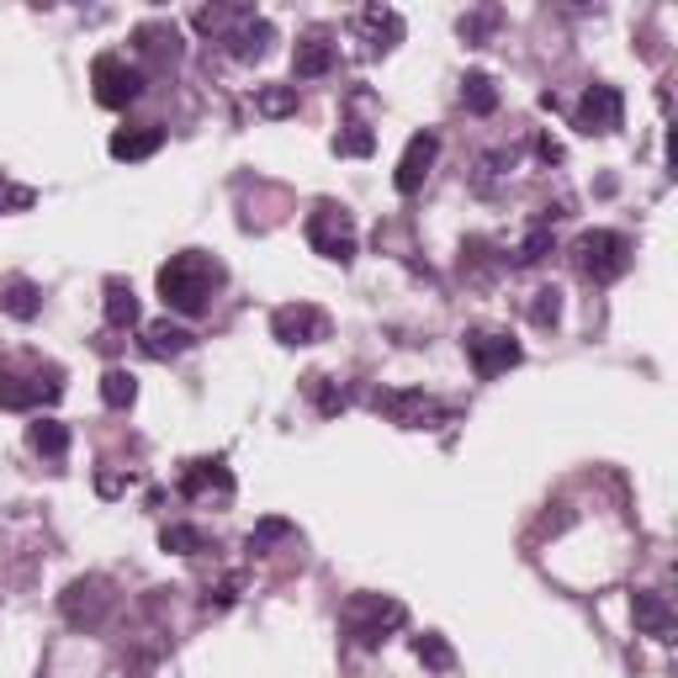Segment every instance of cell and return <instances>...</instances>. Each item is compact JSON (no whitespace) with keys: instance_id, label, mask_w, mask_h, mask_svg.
<instances>
[{"instance_id":"6da1fadb","label":"cell","mask_w":678,"mask_h":678,"mask_svg":"<svg viewBox=\"0 0 678 678\" xmlns=\"http://www.w3.org/2000/svg\"><path fill=\"white\" fill-rule=\"evenodd\" d=\"M218 286H223V266H218L212 255H201V249H181V255H170L160 266L164 308H175V313H186V319L207 313V297H212Z\"/></svg>"},{"instance_id":"7a4b0ae2","label":"cell","mask_w":678,"mask_h":678,"mask_svg":"<svg viewBox=\"0 0 678 678\" xmlns=\"http://www.w3.org/2000/svg\"><path fill=\"white\" fill-rule=\"evenodd\" d=\"M572 266H578V276H589L594 286H604V281L626 276L631 239L615 234V229H589V234H578V244H572Z\"/></svg>"},{"instance_id":"3957f363","label":"cell","mask_w":678,"mask_h":678,"mask_svg":"<svg viewBox=\"0 0 678 678\" xmlns=\"http://www.w3.org/2000/svg\"><path fill=\"white\" fill-rule=\"evenodd\" d=\"M308 244L319 249L323 260H334V266H350L356 260V218L345 212V207H334V201H319L313 212H308Z\"/></svg>"},{"instance_id":"277c9868","label":"cell","mask_w":678,"mask_h":678,"mask_svg":"<svg viewBox=\"0 0 678 678\" xmlns=\"http://www.w3.org/2000/svg\"><path fill=\"white\" fill-rule=\"evenodd\" d=\"M403 626H408V609H403L398 599L366 594L345 609V631H350L360 646H382V641L393 637V631H403Z\"/></svg>"},{"instance_id":"5b68a950","label":"cell","mask_w":678,"mask_h":678,"mask_svg":"<svg viewBox=\"0 0 678 678\" xmlns=\"http://www.w3.org/2000/svg\"><path fill=\"white\" fill-rule=\"evenodd\" d=\"M371 408H377V414H387L398 430H435V424L451 419V408L435 403L430 393H419V387H387V393H377V398H371Z\"/></svg>"},{"instance_id":"8992f818","label":"cell","mask_w":678,"mask_h":678,"mask_svg":"<svg viewBox=\"0 0 678 678\" xmlns=\"http://www.w3.org/2000/svg\"><path fill=\"white\" fill-rule=\"evenodd\" d=\"M461 350L472 360V371H478L482 382H493V377H504L509 366H519V340L509 329H467V340H461Z\"/></svg>"},{"instance_id":"52a82bcc","label":"cell","mask_w":678,"mask_h":678,"mask_svg":"<svg viewBox=\"0 0 678 678\" xmlns=\"http://www.w3.org/2000/svg\"><path fill=\"white\" fill-rule=\"evenodd\" d=\"M90 85H96V101L112 107V112L133 107V101L144 96V75H138L122 53H96V64H90Z\"/></svg>"},{"instance_id":"ba28073f","label":"cell","mask_w":678,"mask_h":678,"mask_svg":"<svg viewBox=\"0 0 678 678\" xmlns=\"http://www.w3.org/2000/svg\"><path fill=\"white\" fill-rule=\"evenodd\" d=\"M64 398V377H22L16 366H0V408H11V414H33V408H48V403Z\"/></svg>"},{"instance_id":"9c48e42d","label":"cell","mask_w":678,"mask_h":678,"mask_svg":"<svg viewBox=\"0 0 678 678\" xmlns=\"http://www.w3.org/2000/svg\"><path fill=\"white\" fill-rule=\"evenodd\" d=\"M329 329H334L329 313L313 308V303H286V308L271 313V334L281 345H319V340H329Z\"/></svg>"},{"instance_id":"30bf717a","label":"cell","mask_w":678,"mask_h":678,"mask_svg":"<svg viewBox=\"0 0 678 678\" xmlns=\"http://www.w3.org/2000/svg\"><path fill=\"white\" fill-rule=\"evenodd\" d=\"M175 493L192 498V504H201V498L229 504V498H234V472L223 467V456H201V461H186V472H181V482H175Z\"/></svg>"},{"instance_id":"8fae6325","label":"cell","mask_w":678,"mask_h":678,"mask_svg":"<svg viewBox=\"0 0 678 678\" xmlns=\"http://www.w3.org/2000/svg\"><path fill=\"white\" fill-rule=\"evenodd\" d=\"M271 22L266 16H255L249 5H239V16L229 22V33H223V48H229V59H239V64H255V59H266V48H271Z\"/></svg>"},{"instance_id":"7c38bea8","label":"cell","mask_w":678,"mask_h":678,"mask_svg":"<svg viewBox=\"0 0 678 678\" xmlns=\"http://www.w3.org/2000/svg\"><path fill=\"white\" fill-rule=\"evenodd\" d=\"M626 122V96L615 85H589L578 101V127L583 133H615Z\"/></svg>"},{"instance_id":"4fadbf2b","label":"cell","mask_w":678,"mask_h":678,"mask_svg":"<svg viewBox=\"0 0 678 678\" xmlns=\"http://www.w3.org/2000/svg\"><path fill=\"white\" fill-rule=\"evenodd\" d=\"M435 155H440V138H435V133H414V138H408V149H403V160H398V175H393L398 197H414V192L430 181Z\"/></svg>"},{"instance_id":"5bb4252c","label":"cell","mask_w":678,"mask_h":678,"mask_svg":"<svg viewBox=\"0 0 678 678\" xmlns=\"http://www.w3.org/2000/svg\"><path fill=\"white\" fill-rule=\"evenodd\" d=\"M356 33H360V42H366V53H387V48L403 38V16L393 5H366L356 16Z\"/></svg>"},{"instance_id":"9a60e30c","label":"cell","mask_w":678,"mask_h":678,"mask_svg":"<svg viewBox=\"0 0 678 678\" xmlns=\"http://www.w3.org/2000/svg\"><path fill=\"white\" fill-rule=\"evenodd\" d=\"M107 615V594H101V578H81L64 589V620L70 626H96Z\"/></svg>"},{"instance_id":"2e32d148","label":"cell","mask_w":678,"mask_h":678,"mask_svg":"<svg viewBox=\"0 0 678 678\" xmlns=\"http://www.w3.org/2000/svg\"><path fill=\"white\" fill-rule=\"evenodd\" d=\"M197 345V334L186 329V323H170V319H155V323H144V350L155 360H175V356H186Z\"/></svg>"},{"instance_id":"e0dca14e","label":"cell","mask_w":678,"mask_h":678,"mask_svg":"<svg viewBox=\"0 0 678 678\" xmlns=\"http://www.w3.org/2000/svg\"><path fill=\"white\" fill-rule=\"evenodd\" d=\"M631 615H637V626L646 631V637L674 641V604H668V594H652V589H641V594L631 599Z\"/></svg>"},{"instance_id":"ac0fdd59","label":"cell","mask_w":678,"mask_h":678,"mask_svg":"<svg viewBox=\"0 0 678 678\" xmlns=\"http://www.w3.org/2000/svg\"><path fill=\"white\" fill-rule=\"evenodd\" d=\"M160 144H164V127H122V133H112V160L122 164H138V160H149V155H160Z\"/></svg>"},{"instance_id":"d6986e66","label":"cell","mask_w":678,"mask_h":678,"mask_svg":"<svg viewBox=\"0 0 678 678\" xmlns=\"http://www.w3.org/2000/svg\"><path fill=\"white\" fill-rule=\"evenodd\" d=\"M334 64H340V48L323 42V38L297 42V53H292V75H297V81H319V75L334 70Z\"/></svg>"},{"instance_id":"ffe728a7","label":"cell","mask_w":678,"mask_h":678,"mask_svg":"<svg viewBox=\"0 0 678 678\" xmlns=\"http://www.w3.org/2000/svg\"><path fill=\"white\" fill-rule=\"evenodd\" d=\"M27 445H33V451H38L42 461H64V456H70V424H59V419H33V424H27Z\"/></svg>"},{"instance_id":"44dd1931","label":"cell","mask_w":678,"mask_h":678,"mask_svg":"<svg viewBox=\"0 0 678 678\" xmlns=\"http://www.w3.org/2000/svg\"><path fill=\"white\" fill-rule=\"evenodd\" d=\"M461 107H467L472 118H493V112H498V81H493L488 70H472V75L461 81Z\"/></svg>"},{"instance_id":"7402d4cb","label":"cell","mask_w":678,"mask_h":678,"mask_svg":"<svg viewBox=\"0 0 678 678\" xmlns=\"http://www.w3.org/2000/svg\"><path fill=\"white\" fill-rule=\"evenodd\" d=\"M0 308H5V313H11V319H38V286H33V281L27 276H11L5 281V286H0Z\"/></svg>"},{"instance_id":"603a6c76","label":"cell","mask_w":678,"mask_h":678,"mask_svg":"<svg viewBox=\"0 0 678 678\" xmlns=\"http://www.w3.org/2000/svg\"><path fill=\"white\" fill-rule=\"evenodd\" d=\"M138 323V297L127 281H107V329H133Z\"/></svg>"},{"instance_id":"cb8c5ba5","label":"cell","mask_w":678,"mask_h":678,"mask_svg":"<svg viewBox=\"0 0 678 678\" xmlns=\"http://www.w3.org/2000/svg\"><path fill=\"white\" fill-rule=\"evenodd\" d=\"M255 112L271 122L292 118V112H297V90H292V85H260V90H255Z\"/></svg>"},{"instance_id":"d4e9b609","label":"cell","mask_w":678,"mask_h":678,"mask_svg":"<svg viewBox=\"0 0 678 678\" xmlns=\"http://www.w3.org/2000/svg\"><path fill=\"white\" fill-rule=\"evenodd\" d=\"M308 393L319 403L323 419H334V414H345L350 408V393L345 387H334V377H323V371H308Z\"/></svg>"},{"instance_id":"484cf974","label":"cell","mask_w":678,"mask_h":678,"mask_svg":"<svg viewBox=\"0 0 678 678\" xmlns=\"http://www.w3.org/2000/svg\"><path fill=\"white\" fill-rule=\"evenodd\" d=\"M160 546L175 552V557H197V552H207V530H197V525H164Z\"/></svg>"},{"instance_id":"4316f807","label":"cell","mask_w":678,"mask_h":678,"mask_svg":"<svg viewBox=\"0 0 678 678\" xmlns=\"http://www.w3.org/2000/svg\"><path fill=\"white\" fill-rule=\"evenodd\" d=\"M133 398H138V377L112 366V371L101 377V403H107V408H133Z\"/></svg>"},{"instance_id":"83f0119b","label":"cell","mask_w":678,"mask_h":678,"mask_svg":"<svg viewBox=\"0 0 678 678\" xmlns=\"http://www.w3.org/2000/svg\"><path fill=\"white\" fill-rule=\"evenodd\" d=\"M414 657H419L424 668H435V674H445V668L456 663V652L445 646V637H414Z\"/></svg>"},{"instance_id":"f1b7e54d","label":"cell","mask_w":678,"mask_h":678,"mask_svg":"<svg viewBox=\"0 0 678 678\" xmlns=\"http://www.w3.org/2000/svg\"><path fill=\"white\" fill-rule=\"evenodd\" d=\"M377 149V133L371 127H345L340 138H334V155H345V160H366Z\"/></svg>"},{"instance_id":"f546056e","label":"cell","mask_w":678,"mask_h":678,"mask_svg":"<svg viewBox=\"0 0 678 678\" xmlns=\"http://www.w3.org/2000/svg\"><path fill=\"white\" fill-rule=\"evenodd\" d=\"M286 535H297V525H292V519H281V515L260 519V525L249 530V552H266L271 541H286Z\"/></svg>"},{"instance_id":"4dcf8cb0","label":"cell","mask_w":678,"mask_h":678,"mask_svg":"<svg viewBox=\"0 0 678 678\" xmlns=\"http://www.w3.org/2000/svg\"><path fill=\"white\" fill-rule=\"evenodd\" d=\"M546 255H552V229H546V223H535V229H530V239L519 244V266H541V260H546Z\"/></svg>"},{"instance_id":"1f68e13d","label":"cell","mask_w":678,"mask_h":678,"mask_svg":"<svg viewBox=\"0 0 678 678\" xmlns=\"http://www.w3.org/2000/svg\"><path fill=\"white\" fill-rule=\"evenodd\" d=\"M557 313H562V292H557V286H541V292H535V303H530V323H541V329H546V323H557Z\"/></svg>"},{"instance_id":"d6a6232c","label":"cell","mask_w":678,"mask_h":678,"mask_svg":"<svg viewBox=\"0 0 678 678\" xmlns=\"http://www.w3.org/2000/svg\"><path fill=\"white\" fill-rule=\"evenodd\" d=\"M38 201V192L33 186H11L5 175H0V212H27Z\"/></svg>"},{"instance_id":"836d02e7","label":"cell","mask_w":678,"mask_h":678,"mask_svg":"<svg viewBox=\"0 0 678 678\" xmlns=\"http://www.w3.org/2000/svg\"><path fill=\"white\" fill-rule=\"evenodd\" d=\"M239 589H244V572H229L218 589H207V609H229L239 599Z\"/></svg>"},{"instance_id":"e575fe53","label":"cell","mask_w":678,"mask_h":678,"mask_svg":"<svg viewBox=\"0 0 678 678\" xmlns=\"http://www.w3.org/2000/svg\"><path fill=\"white\" fill-rule=\"evenodd\" d=\"M133 488V472H96V493L101 498H122Z\"/></svg>"},{"instance_id":"d590c367","label":"cell","mask_w":678,"mask_h":678,"mask_svg":"<svg viewBox=\"0 0 678 678\" xmlns=\"http://www.w3.org/2000/svg\"><path fill=\"white\" fill-rule=\"evenodd\" d=\"M498 22V11H482V16H461V38H482L488 27Z\"/></svg>"},{"instance_id":"8d00e7d4","label":"cell","mask_w":678,"mask_h":678,"mask_svg":"<svg viewBox=\"0 0 678 678\" xmlns=\"http://www.w3.org/2000/svg\"><path fill=\"white\" fill-rule=\"evenodd\" d=\"M535 155H541L546 164H562V144H557V138H546V133H541V138H535Z\"/></svg>"}]
</instances>
